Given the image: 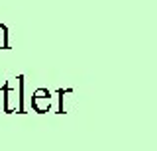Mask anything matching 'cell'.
Instances as JSON below:
<instances>
[{
  "label": "cell",
  "mask_w": 157,
  "mask_h": 151,
  "mask_svg": "<svg viewBox=\"0 0 157 151\" xmlns=\"http://www.w3.org/2000/svg\"><path fill=\"white\" fill-rule=\"evenodd\" d=\"M57 94H59V114H67L65 102H67V96L73 94V89H59Z\"/></svg>",
  "instance_id": "3"
},
{
  "label": "cell",
  "mask_w": 157,
  "mask_h": 151,
  "mask_svg": "<svg viewBox=\"0 0 157 151\" xmlns=\"http://www.w3.org/2000/svg\"><path fill=\"white\" fill-rule=\"evenodd\" d=\"M2 94H4V112L6 114H10V112H14L16 110V90L10 86V82L6 81L2 85Z\"/></svg>",
  "instance_id": "2"
},
{
  "label": "cell",
  "mask_w": 157,
  "mask_h": 151,
  "mask_svg": "<svg viewBox=\"0 0 157 151\" xmlns=\"http://www.w3.org/2000/svg\"><path fill=\"white\" fill-rule=\"evenodd\" d=\"M51 90L49 89H37L32 96V108L37 112V114H45V112L51 110Z\"/></svg>",
  "instance_id": "1"
},
{
  "label": "cell",
  "mask_w": 157,
  "mask_h": 151,
  "mask_svg": "<svg viewBox=\"0 0 157 151\" xmlns=\"http://www.w3.org/2000/svg\"><path fill=\"white\" fill-rule=\"evenodd\" d=\"M0 49H10V41H8V28L4 24H0Z\"/></svg>",
  "instance_id": "5"
},
{
  "label": "cell",
  "mask_w": 157,
  "mask_h": 151,
  "mask_svg": "<svg viewBox=\"0 0 157 151\" xmlns=\"http://www.w3.org/2000/svg\"><path fill=\"white\" fill-rule=\"evenodd\" d=\"M18 114H24V77H18Z\"/></svg>",
  "instance_id": "4"
}]
</instances>
